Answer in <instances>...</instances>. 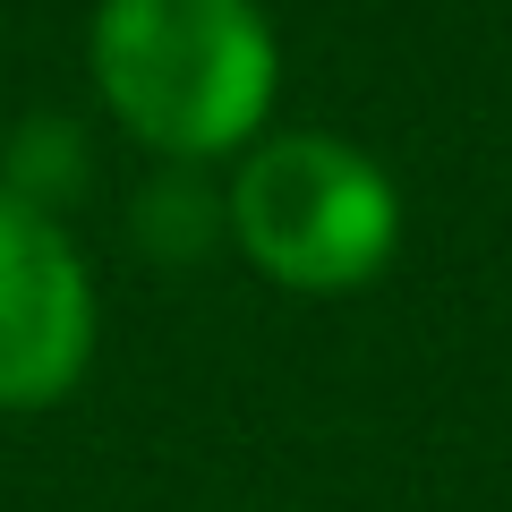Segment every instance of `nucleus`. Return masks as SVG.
Instances as JSON below:
<instances>
[{"mask_svg":"<svg viewBox=\"0 0 512 512\" xmlns=\"http://www.w3.org/2000/svg\"><path fill=\"white\" fill-rule=\"evenodd\" d=\"M103 274L69 214L0 188V419L77 402L103 359Z\"/></svg>","mask_w":512,"mask_h":512,"instance_id":"nucleus-3","label":"nucleus"},{"mask_svg":"<svg viewBox=\"0 0 512 512\" xmlns=\"http://www.w3.org/2000/svg\"><path fill=\"white\" fill-rule=\"evenodd\" d=\"M0 188L43 214H77V197L94 188V128L77 111H26L0 137Z\"/></svg>","mask_w":512,"mask_h":512,"instance_id":"nucleus-5","label":"nucleus"},{"mask_svg":"<svg viewBox=\"0 0 512 512\" xmlns=\"http://www.w3.org/2000/svg\"><path fill=\"white\" fill-rule=\"evenodd\" d=\"M410 197L367 137L274 120L239 163H222V256H239L282 299H359L402 265Z\"/></svg>","mask_w":512,"mask_h":512,"instance_id":"nucleus-2","label":"nucleus"},{"mask_svg":"<svg viewBox=\"0 0 512 512\" xmlns=\"http://www.w3.org/2000/svg\"><path fill=\"white\" fill-rule=\"evenodd\" d=\"M128 248L146 265H205V256H222V171L146 163V180L128 188Z\"/></svg>","mask_w":512,"mask_h":512,"instance_id":"nucleus-4","label":"nucleus"},{"mask_svg":"<svg viewBox=\"0 0 512 512\" xmlns=\"http://www.w3.org/2000/svg\"><path fill=\"white\" fill-rule=\"evenodd\" d=\"M77 69L128 154L222 171L282 120L291 43L265 0H94Z\"/></svg>","mask_w":512,"mask_h":512,"instance_id":"nucleus-1","label":"nucleus"}]
</instances>
